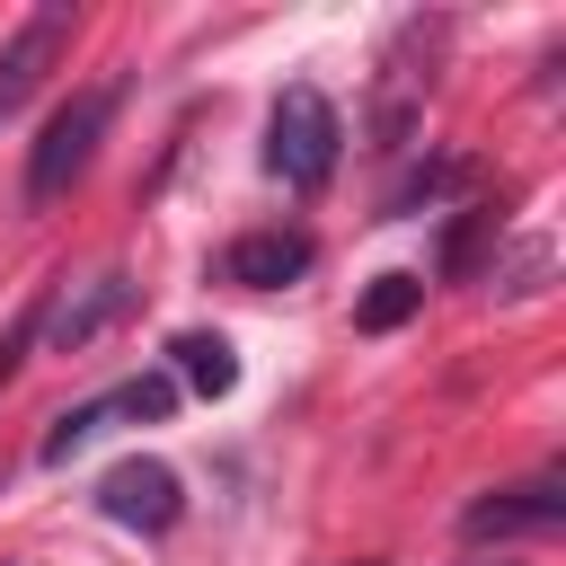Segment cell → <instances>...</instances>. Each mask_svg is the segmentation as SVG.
Returning a JSON list of instances; mask_svg holds the SVG:
<instances>
[{
    "instance_id": "6da1fadb",
    "label": "cell",
    "mask_w": 566,
    "mask_h": 566,
    "mask_svg": "<svg viewBox=\"0 0 566 566\" xmlns=\"http://www.w3.org/2000/svg\"><path fill=\"white\" fill-rule=\"evenodd\" d=\"M336 159H345V115L327 106V88L292 80V88L274 97V115H265V168H274L292 195H318V186L336 177Z\"/></svg>"
},
{
    "instance_id": "7a4b0ae2",
    "label": "cell",
    "mask_w": 566,
    "mask_h": 566,
    "mask_svg": "<svg viewBox=\"0 0 566 566\" xmlns=\"http://www.w3.org/2000/svg\"><path fill=\"white\" fill-rule=\"evenodd\" d=\"M106 115H115V88H80V97H62V106L44 115V133H35V150H27V203H35V212L62 203V195L88 177V159H97V142H106Z\"/></svg>"
},
{
    "instance_id": "3957f363",
    "label": "cell",
    "mask_w": 566,
    "mask_h": 566,
    "mask_svg": "<svg viewBox=\"0 0 566 566\" xmlns=\"http://www.w3.org/2000/svg\"><path fill=\"white\" fill-rule=\"evenodd\" d=\"M433 44L442 27H407L380 62V97H371V142L380 150H407V133L424 124V97H433Z\"/></svg>"
},
{
    "instance_id": "277c9868",
    "label": "cell",
    "mask_w": 566,
    "mask_h": 566,
    "mask_svg": "<svg viewBox=\"0 0 566 566\" xmlns=\"http://www.w3.org/2000/svg\"><path fill=\"white\" fill-rule=\"evenodd\" d=\"M168 407H177V380H168V371L115 380L106 398H88V407H62V416H53V433H44V460L62 469V460H71V451H88V442H97L106 424H159Z\"/></svg>"
},
{
    "instance_id": "5b68a950",
    "label": "cell",
    "mask_w": 566,
    "mask_h": 566,
    "mask_svg": "<svg viewBox=\"0 0 566 566\" xmlns=\"http://www.w3.org/2000/svg\"><path fill=\"white\" fill-rule=\"evenodd\" d=\"M71 27H80V18H71V0H44V9H27V18H18V35L0 44V124H9V115L44 88V71L71 53Z\"/></svg>"
},
{
    "instance_id": "8992f818",
    "label": "cell",
    "mask_w": 566,
    "mask_h": 566,
    "mask_svg": "<svg viewBox=\"0 0 566 566\" xmlns=\"http://www.w3.org/2000/svg\"><path fill=\"white\" fill-rule=\"evenodd\" d=\"M133 274L124 265H106V274H88V283H53V301H44V336H53V354H80V345H97L124 310H133Z\"/></svg>"
},
{
    "instance_id": "52a82bcc",
    "label": "cell",
    "mask_w": 566,
    "mask_h": 566,
    "mask_svg": "<svg viewBox=\"0 0 566 566\" xmlns=\"http://www.w3.org/2000/svg\"><path fill=\"white\" fill-rule=\"evenodd\" d=\"M97 513L106 522H124V531H168L177 513H186V495H177V469L168 460H150V451H133V460H115L106 478H97Z\"/></svg>"
},
{
    "instance_id": "ba28073f",
    "label": "cell",
    "mask_w": 566,
    "mask_h": 566,
    "mask_svg": "<svg viewBox=\"0 0 566 566\" xmlns=\"http://www.w3.org/2000/svg\"><path fill=\"white\" fill-rule=\"evenodd\" d=\"M557 522H566V478H557V469H539V478H522V486H495V495H478V504L460 513L469 539H522V531H557Z\"/></svg>"
},
{
    "instance_id": "9c48e42d",
    "label": "cell",
    "mask_w": 566,
    "mask_h": 566,
    "mask_svg": "<svg viewBox=\"0 0 566 566\" xmlns=\"http://www.w3.org/2000/svg\"><path fill=\"white\" fill-rule=\"evenodd\" d=\"M292 274H310V230H248L221 248V283H239V292H274Z\"/></svg>"
},
{
    "instance_id": "30bf717a",
    "label": "cell",
    "mask_w": 566,
    "mask_h": 566,
    "mask_svg": "<svg viewBox=\"0 0 566 566\" xmlns=\"http://www.w3.org/2000/svg\"><path fill=\"white\" fill-rule=\"evenodd\" d=\"M168 354H177V380H186V389H203V398H230V389H239L230 336H203V327H195V336H177Z\"/></svg>"
},
{
    "instance_id": "8fae6325",
    "label": "cell",
    "mask_w": 566,
    "mask_h": 566,
    "mask_svg": "<svg viewBox=\"0 0 566 566\" xmlns=\"http://www.w3.org/2000/svg\"><path fill=\"white\" fill-rule=\"evenodd\" d=\"M416 310H424V274H380V283L354 301V327H363V336H389V327H407Z\"/></svg>"
},
{
    "instance_id": "7c38bea8",
    "label": "cell",
    "mask_w": 566,
    "mask_h": 566,
    "mask_svg": "<svg viewBox=\"0 0 566 566\" xmlns=\"http://www.w3.org/2000/svg\"><path fill=\"white\" fill-rule=\"evenodd\" d=\"M469 186V159H424V168H407L398 186H389V221H407V212H424V203H442V195H460Z\"/></svg>"
},
{
    "instance_id": "4fadbf2b",
    "label": "cell",
    "mask_w": 566,
    "mask_h": 566,
    "mask_svg": "<svg viewBox=\"0 0 566 566\" xmlns=\"http://www.w3.org/2000/svg\"><path fill=\"white\" fill-rule=\"evenodd\" d=\"M495 230H504V212H486V203H469V221H460V230L442 239V274H451V283H469V274L486 265V239H495Z\"/></svg>"
},
{
    "instance_id": "5bb4252c",
    "label": "cell",
    "mask_w": 566,
    "mask_h": 566,
    "mask_svg": "<svg viewBox=\"0 0 566 566\" xmlns=\"http://www.w3.org/2000/svg\"><path fill=\"white\" fill-rule=\"evenodd\" d=\"M44 301H53V283H35V292H27V310H18V327L0 336V389H9V380H18V363L35 354V336H44Z\"/></svg>"
}]
</instances>
